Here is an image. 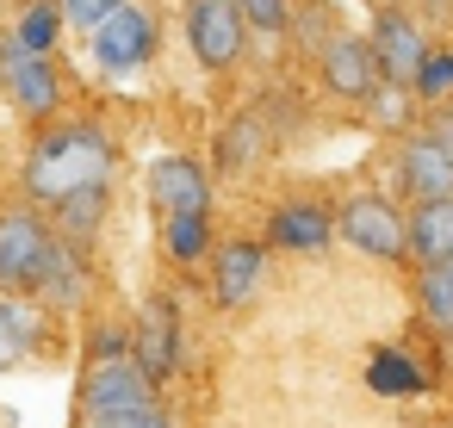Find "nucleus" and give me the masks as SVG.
I'll return each mask as SVG.
<instances>
[{
    "label": "nucleus",
    "mask_w": 453,
    "mask_h": 428,
    "mask_svg": "<svg viewBox=\"0 0 453 428\" xmlns=\"http://www.w3.org/2000/svg\"><path fill=\"white\" fill-rule=\"evenodd\" d=\"M131 360L143 366V378L156 391L180 372V304L168 292H150L143 310L131 317Z\"/></svg>",
    "instance_id": "8"
},
{
    "label": "nucleus",
    "mask_w": 453,
    "mask_h": 428,
    "mask_svg": "<svg viewBox=\"0 0 453 428\" xmlns=\"http://www.w3.org/2000/svg\"><path fill=\"white\" fill-rule=\"evenodd\" d=\"M335 236L372 261H403V205L385 193H354L335 205Z\"/></svg>",
    "instance_id": "7"
},
{
    "label": "nucleus",
    "mask_w": 453,
    "mask_h": 428,
    "mask_svg": "<svg viewBox=\"0 0 453 428\" xmlns=\"http://www.w3.org/2000/svg\"><path fill=\"white\" fill-rule=\"evenodd\" d=\"M50 310L32 298H0V372H19L38 348H44Z\"/></svg>",
    "instance_id": "17"
},
{
    "label": "nucleus",
    "mask_w": 453,
    "mask_h": 428,
    "mask_svg": "<svg viewBox=\"0 0 453 428\" xmlns=\"http://www.w3.org/2000/svg\"><path fill=\"white\" fill-rule=\"evenodd\" d=\"M360 106H366V125H379V131H403V125L416 118V94H410V88H385V81H379Z\"/></svg>",
    "instance_id": "25"
},
{
    "label": "nucleus",
    "mask_w": 453,
    "mask_h": 428,
    "mask_svg": "<svg viewBox=\"0 0 453 428\" xmlns=\"http://www.w3.org/2000/svg\"><path fill=\"white\" fill-rule=\"evenodd\" d=\"M267 242L273 248H292V255H317L335 242V205L323 199H280L267 211Z\"/></svg>",
    "instance_id": "14"
},
{
    "label": "nucleus",
    "mask_w": 453,
    "mask_h": 428,
    "mask_svg": "<svg viewBox=\"0 0 453 428\" xmlns=\"http://www.w3.org/2000/svg\"><path fill=\"white\" fill-rule=\"evenodd\" d=\"M317 81H323L335 100L360 106V100L379 88V63H372L366 38H360V32H335V38L317 50Z\"/></svg>",
    "instance_id": "13"
},
{
    "label": "nucleus",
    "mask_w": 453,
    "mask_h": 428,
    "mask_svg": "<svg viewBox=\"0 0 453 428\" xmlns=\"http://www.w3.org/2000/svg\"><path fill=\"white\" fill-rule=\"evenodd\" d=\"M150 397H162V391L143 378V366H137L131 354H112V360H88L81 391H75V416H81V422H100V416L137 409V403H150ZM81 422H75V428H81Z\"/></svg>",
    "instance_id": "6"
},
{
    "label": "nucleus",
    "mask_w": 453,
    "mask_h": 428,
    "mask_svg": "<svg viewBox=\"0 0 453 428\" xmlns=\"http://www.w3.org/2000/svg\"><path fill=\"white\" fill-rule=\"evenodd\" d=\"M63 13H57V0H19L13 7V19H7V38L26 50V57H57V44H63Z\"/></svg>",
    "instance_id": "19"
},
{
    "label": "nucleus",
    "mask_w": 453,
    "mask_h": 428,
    "mask_svg": "<svg viewBox=\"0 0 453 428\" xmlns=\"http://www.w3.org/2000/svg\"><path fill=\"white\" fill-rule=\"evenodd\" d=\"M88 292H94L88 248H69V242H57V255H50V267H44V286H38V298H32V304H44L50 317H63V310H81V304H88Z\"/></svg>",
    "instance_id": "16"
},
{
    "label": "nucleus",
    "mask_w": 453,
    "mask_h": 428,
    "mask_svg": "<svg viewBox=\"0 0 453 428\" xmlns=\"http://www.w3.org/2000/svg\"><path fill=\"white\" fill-rule=\"evenodd\" d=\"M391 180H397L403 205L453 199V156H447V149H441L434 137L410 131V137H397V156H391Z\"/></svg>",
    "instance_id": "12"
},
{
    "label": "nucleus",
    "mask_w": 453,
    "mask_h": 428,
    "mask_svg": "<svg viewBox=\"0 0 453 428\" xmlns=\"http://www.w3.org/2000/svg\"><path fill=\"white\" fill-rule=\"evenodd\" d=\"M119 7H125V0H57V13H63L69 32H94V26H106Z\"/></svg>",
    "instance_id": "28"
},
{
    "label": "nucleus",
    "mask_w": 453,
    "mask_h": 428,
    "mask_svg": "<svg viewBox=\"0 0 453 428\" xmlns=\"http://www.w3.org/2000/svg\"><path fill=\"white\" fill-rule=\"evenodd\" d=\"M81 428H174V409L162 397H150L137 409H119V416H100V422H81Z\"/></svg>",
    "instance_id": "27"
},
{
    "label": "nucleus",
    "mask_w": 453,
    "mask_h": 428,
    "mask_svg": "<svg viewBox=\"0 0 453 428\" xmlns=\"http://www.w3.org/2000/svg\"><path fill=\"white\" fill-rule=\"evenodd\" d=\"M180 32H187V50L205 75H230L249 50V26L236 13V0H187L180 7Z\"/></svg>",
    "instance_id": "5"
},
{
    "label": "nucleus",
    "mask_w": 453,
    "mask_h": 428,
    "mask_svg": "<svg viewBox=\"0 0 453 428\" xmlns=\"http://www.w3.org/2000/svg\"><path fill=\"white\" fill-rule=\"evenodd\" d=\"M205 261H211L205 292H211L218 310H242V304L261 292V279H267V242H261V236H230V242H218Z\"/></svg>",
    "instance_id": "11"
},
{
    "label": "nucleus",
    "mask_w": 453,
    "mask_h": 428,
    "mask_svg": "<svg viewBox=\"0 0 453 428\" xmlns=\"http://www.w3.org/2000/svg\"><path fill=\"white\" fill-rule=\"evenodd\" d=\"M236 13H242L249 32H261V38H286V26H292V0H236Z\"/></svg>",
    "instance_id": "26"
},
{
    "label": "nucleus",
    "mask_w": 453,
    "mask_h": 428,
    "mask_svg": "<svg viewBox=\"0 0 453 428\" xmlns=\"http://www.w3.org/2000/svg\"><path fill=\"white\" fill-rule=\"evenodd\" d=\"M162 248H168V261L199 267V261L211 255V211H199V218H168V224H162Z\"/></svg>",
    "instance_id": "22"
},
{
    "label": "nucleus",
    "mask_w": 453,
    "mask_h": 428,
    "mask_svg": "<svg viewBox=\"0 0 453 428\" xmlns=\"http://www.w3.org/2000/svg\"><path fill=\"white\" fill-rule=\"evenodd\" d=\"M0 94H7V106H13L32 131H44V125L63 118V100H69L63 63H57V57H26L7 32H0Z\"/></svg>",
    "instance_id": "3"
},
{
    "label": "nucleus",
    "mask_w": 453,
    "mask_h": 428,
    "mask_svg": "<svg viewBox=\"0 0 453 428\" xmlns=\"http://www.w3.org/2000/svg\"><path fill=\"white\" fill-rule=\"evenodd\" d=\"M422 137H434V143L453 156V106H428V118H422Z\"/></svg>",
    "instance_id": "29"
},
{
    "label": "nucleus",
    "mask_w": 453,
    "mask_h": 428,
    "mask_svg": "<svg viewBox=\"0 0 453 428\" xmlns=\"http://www.w3.org/2000/svg\"><path fill=\"white\" fill-rule=\"evenodd\" d=\"M366 50L379 63V81L385 88H410L422 57H428V32L410 7H379L372 13V32H366Z\"/></svg>",
    "instance_id": "9"
},
{
    "label": "nucleus",
    "mask_w": 453,
    "mask_h": 428,
    "mask_svg": "<svg viewBox=\"0 0 453 428\" xmlns=\"http://www.w3.org/2000/svg\"><path fill=\"white\" fill-rule=\"evenodd\" d=\"M88 50H94V69L119 81V75H137V69L156 63V50H162V26H156V13L143 7V0H125V7H119L106 26L88 32Z\"/></svg>",
    "instance_id": "4"
},
{
    "label": "nucleus",
    "mask_w": 453,
    "mask_h": 428,
    "mask_svg": "<svg viewBox=\"0 0 453 428\" xmlns=\"http://www.w3.org/2000/svg\"><path fill=\"white\" fill-rule=\"evenodd\" d=\"M112 168H119V149H112L106 125H94V118H57V125L32 131V143L19 156V199L38 205V211H50L69 193L112 187Z\"/></svg>",
    "instance_id": "1"
},
{
    "label": "nucleus",
    "mask_w": 453,
    "mask_h": 428,
    "mask_svg": "<svg viewBox=\"0 0 453 428\" xmlns=\"http://www.w3.org/2000/svg\"><path fill=\"white\" fill-rule=\"evenodd\" d=\"M298 44H304V57H317L329 38H335V13H329V0H292V26H286Z\"/></svg>",
    "instance_id": "24"
},
{
    "label": "nucleus",
    "mask_w": 453,
    "mask_h": 428,
    "mask_svg": "<svg viewBox=\"0 0 453 428\" xmlns=\"http://www.w3.org/2000/svg\"><path fill=\"white\" fill-rule=\"evenodd\" d=\"M403 261H416V267L453 261V199L403 205Z\"/></svg>",
    "instance_id": "15"
},
{
    "label": "nucleus",
    "mask_w": 453,
    "mask_h": 428,
    "mask_svg": "<svg viewBox=\"0 0 453 428\" xmlns=\"http://www.w3.org/2000/svg\"><path fill=\"white\" fill-rule=\"evenodd\" d=\"M416 310L434 335L453 341V261H434V267H416Z\"/></svg>",
    "instance_id": "20"
},
{
    "label": "nucleus",
    "mask_w": 453,
    "mask_h": 428,
    "mask_svg": "<svg viewBox=\"0 0 453 428\" xmlns=\"http://www.w3.org/2000/svg\"><path fill=\"white\" fill-rule=\"evenodd\" d=\"M150 211H156V224H168V218H199V211H211V174H205V162L199 156H156L150 162Z\"/></svg>",
    "instance_id": "10"
},
{
    "label": "nucleus",
    "mask_w": 453,
    "mask_h": 428,
    "mask_svg": "<svg viewBox=\"0 0 453 428\" xmlns=\"http://www.w3.org/2000/svg\"><path fill=\"white\" fill-rule=\"evenodd\" d=\"M106 211H112V187H88V193H69L63 205H50V236L69 242V248H94V236L106 230Z\"/></svg>",
    "instance_id": "18"
},
{
    "label": "nucleus",
    "mask_w": 453,
    "mask_h": 428,
    "mask_svg": "<svg viewBox=\"0 0 453 428\" xmlns=\"http://www.w3.org/2000/svg\"><path fill=\"white\" fill-rule=\"evenodd\" d=\"M50 255H57V236L38 205L26 199L0 205V298H38Z\"/></svg>",
    "instance_id": "2"
},
{
    "label": "nucleus",
    "mask_w": 453,
    "mask_h": 428,
    "mask_svg": "<svg viewBox=\"0 0 453 428\" xmlns=\"http://www.w3.org/2000/svg\"><path fill=\"white\" fill-rule=\"evenodd\" d=\"M410 94H416L422 106H453V44H428V57H422V69H416V81H410Z\"/></svg>",
    "instance_id": "23"
},
{
    "label": "nucleus",
    "mask_w": 453,
    "mask_h": 428,
    "mask_svg": "<svg viewBox=\"0 0 453 428\" xmlns=\"http://www.w3.org/2000/svg\"><path fill=\"white\" fill-rule=\"evenodd\" d=\"M261 156H267V125H261L255 112H242V118L218 137V168H224V174H249Z\"/></svg>",
    "instance_id": "21"
}]
</instances>
